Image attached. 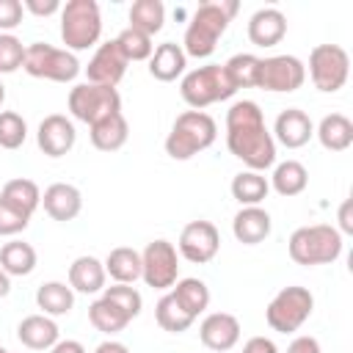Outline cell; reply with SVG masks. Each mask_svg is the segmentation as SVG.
Masks as SVG:
<instances>
[{
    "label": "cell",
    "instance_id": "cell-1",
    "mask_svg": "<svg viewBox=\"0 0 353 353\" xmlns=\"http://www.w3.org/2000/svg\"><path fill=\"white\" fill-rule=\"evenodd\" d=\"M226 146L248 171H265L276 163V141L254 99H237L226 110Z\"/></svg>",
    "mask_w": 353,
    "mask_h": 353
},
{
    "label": "cell",
    "instance_id": "cell-2",
    "mask_svg": "<svg viewBox=\"0 0 353 353\" xmlns=\"http://www.w3.org/2000/svg\"><path fill=\"white\" fill-rule=\"evenodd\" d=\"M240 3L237 0H212V3H201L188 28H185V39H182V50L190 58H210L221 41V36L226 33L232 17L237 14Z\"/></svg>",
    "mask_w": 353,
    "mask_h": 353
},
{
    "label": "cell",
    "instance_id": "cell-3",
    "mask_svg": "<svg viewBox=\"0 0 353 353\" xmlns=\"http://www.w3.org/2000/svg\"><path fill=\"white\" fill-rule=\"evenodd\" d=\"M218 127L215 119L204 110H185L174 119L171 132L165 135V154L171 160H190L199 152L215 143Z\"/></svg>",
    "mask_w": 353,
    "mask_h": 353
},
{
    "label": "cell",
    "instance_id": "cell-4",
    "mask_svg": "<svg viewBox=\"0 0 353 353\" xmlns=\"http://www.w3.org/2000/svg\"><path fill=\"white\" fill-rule=\"evenodd\" d=\"M290 259L303 268L314 265H331L342 254V234L331 223H314V226H301L290 234L287 243Z\"/></svg>",
    "mask_w": 353,
    "mask_h": 353
},
{
    "label": "cell",
    "instance_id": "cell-5",
    "mask_svg": "<svg viewBox=\"0 0 353 353\" xmlns=\"http://www.w3.org/2000/svg\"><path fill=\"white\" fill-rule=\"evenodd\" d=\"M102 36V14L97 0H69L61 6V39L66 50H88Z\"/></svg>",
    "mask_w": 353,
    "mask_h": 353
},
{
    "label": "cell",
    "instance_id": "cell-6",
    "mask_svg": "<svg viewBox=\"0 0 353 353\" xmlns=\"http://www.w3.org/2000/svg\"><path fill=\"white\" fill-rule=\"evenodd\" d=\"M179 94L193 110H204L207 105H215V102L234 97V85L229 83L221 63H207V66H199L182 77Z\"/></svg>",
    "mask_w": 353,
    "mask_h": 353
},
{
    "label": "cell",
    "instance_id": "cell-7",
    "mask_svg": "<svg viewBox=\"0 0 353 353\" xmlns=\"http://www.w3.org/2000/svg\"><path fill=\"white\" fill-rule=\"evenodd\" d=\"M22 69L30 77L39 80H52V83H72L80 74V61L74 52L52 47L47 41H33L25 47V63Z\"/></svg>",
    "mask_w": 353,
    "mask_h": 353
},
{
    "label": "cell",
    "instance_id": "cell-8",
    "mask_svg": "<svg viewBox=\"0 0 353 353\" xmlns=\"http://www.w3.org/2000/svg\"><path fill=\"white\" fill-rule=\"evenodd\" d=\"M312 309H314V295L306 287L292 284L273 295V301L265 309V320L273 331L292 334L312 317Z\"/></svg>",
    "mask_w": 353,
    "mask_h": 353
},
{
    "label": "cell",
    "instance_id": "cell-9",
    "mask_svg": "<svg viewBox=\"0 0 353 353\" xmlns=\"http://www.w3.org/2000/svg\"><path fill=\"white\" fill-rule=\"evenodd\" d=\"M69 113L83 121V124H97L99 119L110 116V113H121V97L116 88L110 85H94V83H80L69 91L66 99Z\"/></svg>",
    "mask_w": 353,
    "mask_h": 353
},
{
    "label": "cell",
    "instance_id": "cell-10",
    "mask_svg": "<svg viewBox=\"0 0 353 353\" xmlns=\"http://www.w3.org/2000/svg\"><path fill=\"white\" fill-rule=\"evenodd\" d=\"M350 74V55L339 44H317L309 52V77L317 91L334 94L347 83Z\"/></svg>",
    "mask_w": 353,
    "mask_h": 353
},
{
    "label": "cell",
    "instance_id": "cell-11",
    "mask_svg": "<svg viewBox=\"0 0 353 353\" xmlns=\"http://www.w3.org/2000/svg\"><path fill=\"white\" fill-rule=\"evenodd\" d=\"M141 279L152 290H168L179 279V254L168 240H152L141 251Z\"/></svg>",
    "mask_w": 353,
    "mask_h": 353
},
{
    "label": "cell",
    "instance_id": "cell-12",
    "mask_svg": "<svg viewBox=\"0 0 353 353\" xmlns=\"http://www.w3.org/2000/svg\"><path fill=\"white\" fill-rule=\"evenodd\" d=\"M306 80V66L295 55H270L259 58V85L273 94H290L298 91Z\"/></svg>",
    "mask_w": 353,
    "mask_h": 353
},
{
    "label": "cell",
    "instance_id": "cell-13",
    "mask_svg": "<svg viewBox=\"0 0 353 353\" xmlns=\"http://www.w3.org/2000/svg\"><path fill=\"white\" fill-rule=\"evenodd\" d=\"M179 254L193 262V265H207L215 259L218 248H221V234L215 229L212 221H190L185 223V229L179 232V243H176Z\"/></svg>",
    "mask_w": 353,
    "mask_h": 353
},
{
    "label": "cell",
    "instance_id": "cell-14",
    "mask_svg": "<svg viewBox=\"0 0 353 353\" xmlns=\"http://www.w3.org/2000/svg\"><path fill=\"white\" fill-rule=\"evenodd\" d=\"M127 63H130V61H127L124 52L119 50L116 39H110V41L99 44L97 52H94V58L88 61V66H85V77H88V80H85V83L116 88L119 80H121L124 72H127Z\"/></svg>",
    "mask_w": 353,
    "mask_h": 353
},
{
    "label": "cell",
    "instance_id": "cell-15",
    "mask_svg": "<svg viewBox=\"0 0 353 353\" xmlns=\"http://www.w3.org/2000/svg\"><path fill=\"white\" fill-rule=\"evenodd\" d=\"M77 141V130L72 124V119H66L63 113H50L41 119L39 130H36V143L47 157H63L74 149Z\"/></svg>",
    "mask_w": 353,
    "mask_h": 353
},
{
    "label": "cell",
    "instance_id": "cell-16",
    "mask_svg": "<svg viewBox=\"0 0 353 353\" xmlns=\"http://www.w3.org/2000/svg\"><path fill=\"white\" fill-rule=\"evenodd\" d=\"M199 339L207 350L226 353L240 342V320L229 312H212L199 325Z\"/></svg>",
    "mask_w": 353,
    "mask_h": 353
},
{
    "label": "cell",
    "instance_id": "cell-17",
    "mask_svg": "<svg viewBox=\"0 0 353 353\" xmlns=\"http://www.w3.org/2000/svg\"><path fill=\"white\" fill-rule=\"evenodd\" d=\"M270 135H273V141H279L287 149H301L314 135V124L301 108H287L276 116V124H273Z\"/></svg>",
    "mask_w": 353,
    "mask_h": 353
},
{
    "label": "cell",
    "instance_id": "cell-18",
    "mask_svg": "<svg viewBox=\"0 0 353 353\" xmlns=\"http://www.w3.org/2000/svg\"><path fill=\"white\" fill-rule=\"evenodd\" d=\"M41 204H44V212H47L52 221L66 223V221H74V218L80 215V210H83V196H80V190H77L74 185H69V182H55V185H50V188L44 190Z\"/></svg>",
    "mask_w": 353,
    "mask_h": 353
},
{
    "label": "cell",
    "instance_id": "cell-19",
    "mask_svg": "<svg viewBox=\"0 0 353 353\" xmlns=\"http://www.w3.org/2000/svg\"><path fill=\"white\" fill-rule=\"evenodd\" d=\"M270 229H273L270 212L262 207H240V212L232 221V234L243 245H259L262 240H268Z\"/></svg>",
    "mask_w": 353,
    "mask_h": 353
},
{
    "label": "cell",
    "instance_id": "cell-20",
    "mask_svg": "<svg viewBox=\"0 0 353 353\" xmlns=\"http://www.w3.org/2000/svg\"><path fill=\"white\" fill-rule=\"evenodd\" d=\"M287 36V17L279 8H259L248 19V39L256 47H276Z\"/></svg>",
    "mask_w": 353,
    "mask_h": 353
},
{
    "label": "cell",
    "instance_id": "cell-21",
    "mask_svg": "<svg viewBox=\"0 0 353 353\" xmlns=\"http://www.w3.org/2000/svg\"><path fill=\"white\" fill-rule=\"evenodd\" d=\"M17 339L28 350H50L61 339V331H58L55 320L47 314H28L17 325Z\"/></svg>",
    "mask_w": 353,
    "mask_h": 353
},
{
    "label": "cell",
    "instance_id": "cell-22",
    "mask_svg": "<svg viewBox=\"0 0 353 353\" xmlns=\"http://www.w3.org/2000/svg\"><path fill=\"white\" fill-rule=\"evenodd\" d=\"M105 279H108L105 265L91 254H83L69 265V287L74 292H83V295L102 292L105 290Z\"/></svg>",
    "mask_w": 353,
    "mask_h": 353
},
{
    "label": "cell",
    "instance_id": "cell-23",
    "mask_svg": "<svg viewBox=\"0 0 353 353\" xmlns=\"http://www.w3.org/2000/svg\"><path fill=\"white\" fill-rule=\"evenodd\" d=\"M188 66V55L182 50V44H174V41H163L154 47L152 58H149V74L160 83H171L176 80Z\"/></svg>",
    "mask_w": 353,
    "mask_h": 353
},
{
    "label": "cell",
    "instance_id": "cell-24",
    "mask_svg": "<svg viewBox=\"0 0 353 353\" xmlns=\"http://www.w3.org/2000/svg\"><path fill=\"white\" fill-rule=\"evenodd\" d=\"M88 130H91L88 132L91 143L99 152H119L130 138V124H127L124 113H110V116L99 119L97 124H91Z\"/></svg>",
    "mask_w": 353,
    "mask_h": 353
},
{
    "label": "cell",
    "instance_id": "cell-25",
    "mask_svg": "<svg viewBox=\"0 0 353 353\" xmlns=\"http://www.w3.org/2000/svg\"><path fill=\"white\" fill-rule=\"evenodd\" d=\"M317 141L328 152H345L353 143V121L345 113H328L314 130Z\"/></svg>",
    "mask_w": 353,
    "mask_h": 353
},
{
    "label": "cell",
    "instance_id": "cell-26",
    "mask_svg": "<svg viewBox=\"0 0 353 353\" xmlns=\"http://www.w3.org/2000/svg\"><path fill=\"white\" fill-rule=\"evenodd\" d=\"M232 199L240 201V207H259L268 193H270V182L262 171H240L232 176Z\"/></svg>",
    "mask_w": 353,
    "mask_h": 353
},
{
    "label": "cell",
    "instance_id": "cell-27",
    "mask_svg": "<svg viewBox=\"0 0 353 353\" xmlns=\"http://www.w3.org/2000/svg\"><path fill=\"white\" fill-rule=\"evenodd\" d=\"M102 265H105V273L116 284H135L141 279V254L130 245L110 248V254L105 256Z\"/></svg>",
    "mask_w": 353,
    "mask_h": 353
},
{
    "label": "cell",
    "instance_id": "cell-28",
    "mask_svg": "<svg viewBox=\"0 0 353 353\" xmlns=\"http://www.w3.org/2000/svg\"><path fill=\"white\" fill-rule=\"evenodd\" d=\"M309 185V171L303 163L298 160H284L273 168V176H270V188L284 196V199H292V196H301Z\"/></svg>",
    "mask_w": 353,
    "mask_h": 353
},
{
    "label": "cell",
    "instance_id": "cell-29",
    "mask_svg": "<svg viewBox=\"0 0 353 353\" xmlns=\"http://www.w3.org/2000/svg\"><path fill=\"white\" fill-rule=\"evenodd\" d=\"M0 201L11 204L14 210L25 212V215H33L41 204V190L33 179H25V176H17V179H8L0 190Z\"/></svg>",
    "mask_w": 353,
    "mask_h": 353
},
{
    "label": "cell",
    "instance_id": "cell-30",
    "mask_svg": "<svg viewBox=\"0 0 353 353\" xmlns=\"http://www.w3.org/2000/svg\"><path fill=\"white\" fill-rule=\"evenodd\" d=\"M36 306L47 314V317H61L69 314L74 306V290L63 281H44L36 290Z\"/></svg>",
    "mask_w": 353,
    "mask_h": 353
},
{
    "label": "cell",
    "instance_id": "cell-31",
    "mask_svg": "<svg viewBox=\"0 0 353 353\" xmlns=\"http://www.w3.org/2000/svg\"><path fill=\"white\" fill-rule=\"evenodd\" d=\"M171 295L176 298V303H179L193 320L210 306V287H207L201 279H193V276H188V279H176Z\"/></svg>",
    "mask_w": 353,
    "mask_h": 353
},
{
    "label": "cell",
    "instance_id": "cell-32",
    "mask_svg": "<svg viewBox=\"0 0 353 353\" xmlns=\"http://www.w3.org/2000/svg\"><path fill=\"white\" fill-rule=\"evenodd\" d=\"M0 268L8 276H28L36 268V248L25 240H8L0 248Z\"/></svg>",
    "mask_w": 353,
    "mask_h": 353
},
{
    "label": "cell",
    "instance_id": "cell-33",
    "mask_svg": "<svg viewBox=\"0 0 353 353\" xmlns=\"http://www.w3.org/2000/svg\"><path fill=\"white\" fill-rule=\"evenodd\" d=\"M163 22H165V6L160 0H135L130 6V25L127 28H135L146 36H154L163 30Z\"/></svg>",
    "mask_w": 353,
    "mask_h": 353
},
{
    "label": "cell",
    "instance_id": "cell-34",
    "mask_svg": "<svg viewBox=\"0 0 353 353\" xmlns=\"http://www.w3.org/2000/svg\"><path fill=\"white\" fill-rule=\"evenodd\" d=\"M88 323H91L97 331H102V334L113 336V334L124 331L132 320H130L119 306H113L108 298H97V301L88 306Z\"/></svg>",
    "mask_w": 353,
    "mask_h": 353
},
{
    "label": "cell",
    "instance_id": "cell-35",
    "mask_svg": "<svg viewBox=\"0 0 353 353\" xmlns=\"http://www.w3.org/2000/svg\"><path fill=\"white\" fill-rule=\"evenodd\" d=\"M229 83L237 88H256L259 85V58L251 52H237L223 63Z\"/></svg>",
    "mask_w": 353,
    "mask_h": 353
},
{
    "label": "cell",
    "instance_id": "cell-36",
    "mask_svg": "<svg viewBox=\"0 0 353 353\" xmlns=\"http://www.w3.org/2000/svg\"><path fill=\"white\" fill-rule=\"evenodd\" d=\"M154 320H157V325H160L163 331H168V334H182V331H188V328L193 325V317L176 303V298H174L171 292H165V295L157 301V306H154Z\"/></svg>",
    "mask_w": 353,
    "mask_h": 353
},
{
    "label": "cell",
    "instance_id": "cell-37",
    "mask_svg": "<svg viewBox=\"0 0 353 353\" xmlns=\"http://www.w3.org/2000/svg\"><path fill=\"white\" fill-rule=\"evenodd\" d=\"M116 44L119 50L124 52L127 61H149L152 52H154V44H152V36L135 30V28H124L119 36H116Z\"/></svg>",
    "mask_w": 353,
    "mask_h": 353
},
{
    "label": "cell",
    "instance_id": "cell-38",
    "mask_svg": "<svg viewBox=\"0 0 353 353\" xmlns=\"http://www.w3.org/2000/svg\"><path fill=\"white\" fill-rule=\"evenodd\" d=\"M28 138V124L17 110H0V149H19Z\"/></svg>",
    "mask_w": 353,
    "mask_h": 353
},
{
    "label": "cell",
    "instance_id": "cell-39",
    "mask_svg": "<svg viewBox=\"0 0 353 353\" xmlns=\"http://www.w3.org/2000/svg\"><path fill=\"white\" fill-rule=\"evenodd\" d=\"M102 298H108L113 306H119L130 320H135L143 309V298L141 292L132 287V284H113V287H105L102 290Z\"/></svg>",
    "mask_w": 353,
    "mask_h": 353
},
{
    "label": "cell",
    "instance_id": "cell-40",
    "mask_svg": "<svg viewBox=\"0 0 353 353\" xmlns=\"http://www.w3.org/2000/svg\"><path fill=\"white\" fill-rule=\"evenodd\" d=\"M25 63V44L14 33H0V74H11Z\"/></svg>",
    "mask_w": 353,
    "mask_h": 353
},
{
    "label": "cell",
    "instance_id": "cell-41",
    "mask_svg": "<svg viewBox=\"0 0 353 353\" xmlns=\"http://www.w3.org/2000/svg\"><path fill=\"white\" fill-rule=\"evenodd\" d=\"M28 223H30V215H25V212L14 210L11 204L0 201V234L3 237H14V234L25 232Z\"/></svg>",
    "mask_w": 353,
    "mask_h": 353
},
{
    "label": "cell",
    "instance_id": "cell-42",
    "mask_svg": "<svg viewBox=\"0 0 353 353\" xmlns=\"http://www.w3.org/2000/svg\"><path fill=\"white\" fill-rule=\"evenodd\" d=\"M22 14H25V8L19 0H0V30L8 33L17 25H22Z\"/></svg>",
    "mask_w": 353,
    "mask_h": 353
},
{
    "label": "cell",
    "instance_id": "cell-43",
    "mask_svg": "<svg viewBox=\"0 0 353 353\" xmlns=\"http://www.w3.org/2000/svg\"><path fill=\"white\" fill-rule=\"evenodd\" d=\"M22 8L30 11L33 17H52L61 11L58 0H22Z\"/></svg>",
    "mask_w": 353,
    "mask_h": 353
},
{
    "label": "cell",
    "instance_id": "cell-44",
    "mask_svg": "<svg viewBox=\"0 0 353 353\" xmlns=\"http://www.w3.org/2000/svg\"><path fill=\"white\" fill-rule=\"evenodd\" d=\"M243 353H279V345L268 336H251L243 345Z\"/></svg>",
    "mask_w": 353,
    "mask_h": 353
},
{
    "label": "cell",
    "instance_id": "cell-45",
    "mask_svg": "<svg viewBox=\"0 0 353 353\" xmlns=\"http://www.w3.org/2000/svg\"><path fill=\"white\" fill-rule=\"evenodd\" d=\"M287 353H320V342L314 336H295L287 345Z\"/></svg>",
    "mask_w": 353,
    "mask_h": 353
},
{
    "label": "cell",
    "instance_id": "cell-46",
    "mask_svg": "<svg viewBox=\"0 0 353 353\" xmlns=\"http://www.w3.org/2000/svg\"><path fill=\"white\" fill-rule=\"evenodd\" d=\"M339 234H353V201L350 199L339 204Z\"/></svg>",
    "mask_w": 353,
    "mask_h": 353
},
{
    "label": "cell",
    "instance_id": "cell-47",
    "mask_svg": "<svg viewBox=\"0 0 353 353\" xmlns=\"http://www.w3.org/2000/svg\"><path fill=\"white\" fill-rule=\"evenodd\" d=\"M50 353H85V347H83L77 339H58V342L50 347Z\"/></svg>",
    "mask_w": 353,
    "mask_h": 353
},
{
    "label": "cell",
    "instance_id": "cell-48",
    "mask_svg": "<svg viewBox=\"0 0 353 353\" xmlns=\"http://www.w3.org/2000/svg\"><path fill=\"white\" fill-rule=\"evenodd\" d=\"M94 353H130V347L127 345H121V342H116V339H105V342H99L97 345V350Z\"/></svg>",
    "mask_w": 353,
    "mask_h": 353
},
{
    "label": "cell",
    "instance_id": "cell-49",
    "mask_svg": "<svg viewBox=\"0 0 353 353\" xmlns=\"http://www.w3.org/2000/svg\"><path fill=\"white\" fill-rule=\"evenodd\" d=\"M8 292H11V276L0 268V298H6Z\"/></svg>",
    "mask_w": 353,
    "mask_h": 353
},
{
    "label": "cell",
    "instance_id": "cell-50",
    "mask_svg": "<svg viewBox=\"0 0 353 353\" xmlns=\"http://www.w3.org/2000/svg\"><path fill=\"white\" fill-rule=\"evenodd\" d=\"M6 102V85H3V80H0V105Z\"/></svg>",
    "mask_w": 353,
    "mask_h": 353
},
{
    "label": "cell",
    "instance_id": "cell-51",
    "mask_svg": "<svg viewBox=\"0 0 353 353\" xmlns=\"http://www.w3.org/2000/svg\"><path fill=\"white\" fill-rule=\"evenodd\" d=\"M0 353H8V350H6V347H0Z\"/></svg>",
    "mask_w": 353,
    "mask_h": 353
}]
</instances>
